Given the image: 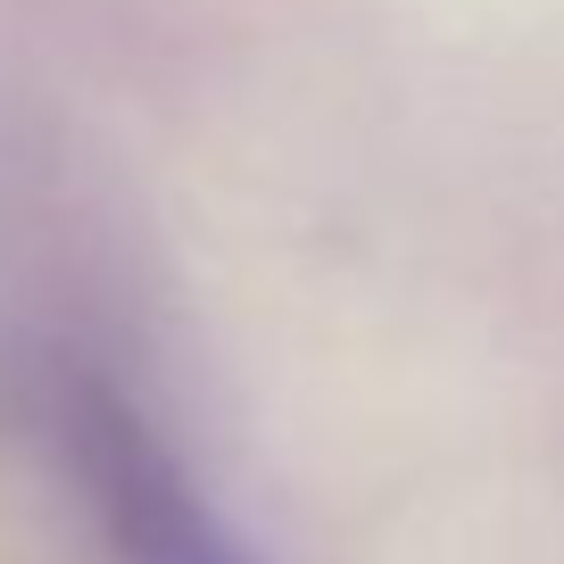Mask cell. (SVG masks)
<instances>
[{
	"label": "cell",
	"instance_id": "1",
	"mask_svg": "<svg viewBox=\"0 0 564 564\" xmlns=\"http://www.w3.org/2000/svg\"><path fill=\"white\" fill-rule=\"evenodd\" d=\"M84 465H91V481H100V498L117 507V531L141 547V564H241L208 531V514L183 498V481L159 465V448L133 441V423H124V415L91 406Z\"/></svg>",
	"mask_w": 564,
	"mask_h": 564
}]
</instances>
